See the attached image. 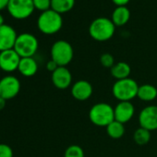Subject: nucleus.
<instances>
[{
	"instance_id": "obj_21",
	"label": "nucleus",
	"mask_w": 157,
	"mask_h": 157,
	"mask_svg": "<svg viewBox=\"0 0 157 157\" xmlns=\"http://www.w3.org/2000/svg\"><path fill=\"white\" fill-rule=\"evenodd\" d=\"M133 139L137 144L145 145L151 140V131L144 128L140 127L138 129L135 130V132L133 134Z\"/></svg>"
},
{
	"instance_id": "obj_26",
	"label": "nucleus",
	"mask_w": 157,
	"mask_h": 157,
	"mask_svg": "<svg viewBox=\"0 0 157 157\" xmlns=\"http://www.w3.org/2000/svg\"><path fill=\"white\" fill-rule=\"evenodd\" d=\"M59 66L54 61V60H49L47 63H46V69L48 70V71H50V72H54L55 70H56L57 69V67H58Z\"/></svg>"
},
{
	"instance_id": "obj_27",
	"label": "nucleus",
	"mask_w": 157,
	"mask_h": 157,
	"mask_svg": "<svg viewBox=\"0 0 157 157\" xmlns=\"http://www.w3.org/2000/svg\"><path fill=\"white\" fill-rule=\"evenodd\" d=\"M130 0H112V2L117 6V7H121V6H127Z\"/></svg>"
},
{
	"instance_id": "obj_3",
	"label": "nucleus",
	"mask_w": 157,
	"mask_h": 157,
	"mask_svg": "<svg viewBox=\"0 0 157 157\" xmlns=\"http://www.w3.org/2000/svg\"><path fill=\"white\" fill-rule=\"evenodd\" d=\"M139 85L131 78L117 81L112 87L114 97L119 102H130L137 97Z\"/></svg>"
},
{
	"instance_id": "obj_28",
	"label": "nucleus",
	"mask_w": 157,
	"mask_h": 157,
	"mask_svg": "<svg viewBox=\"0 0 157 157\" xmlns=\"http://www.w3.org/2000/svg\"><path fill=\"white\" fill-rule=\"evenodd\" d=\"M10 0H0V10H3L8 8Z\"/></svg>"
},
{
	"instance_id": "obj_17",
	"label": "nucleus",
	"mask_w": 157,
	"mask_h": 157,
	"mask_svg": "<svg viewBox=\"0 0 157 157\" xmlns=\"http://www.w3.org/2000/svg\"><path fill=\"white\" fill-rule=\"evenodd\" d=\"M110 72L112 77L117 78V81L124 80V78H129V75L131 73V67L128 63L124 61H120L116 63L110 68Z\"/></svg>"
},
{
	"instance_id": "obj_18",
	"label": "nucleus",
	"mask_w": 157,
	"mask_h": 157,
	"mask_svg": "<svg viewBox=\"0 0 157 157\" xmlns=\"http://www.w3.org/2000/svg\"><path fill=\"white\" fill-rule=\"evenodd\" d=\"M137 97L143 102H151L157 98V88L151 84L139 86Z\"/></svg>"
},
{
	"instance_id": "obj_4",
	"label": "nucleus",
	"mask_w": 157,
	"mask_h": 157,
	"mask_svg": "<svg viewBox=\"0 0 157 157\" xmlns=\"http://www.w3.org/2000/svg\"><path fill=\"white\" fill-rule=\"evenodd\" d=\"M89 118L94 125L106 128L115 120L114 108L107 103L95 104L89 111Z\"/></svg>"
},
{
	"instance_id": "obj_14",
	"label": "nucleus",
	"mask_w": 157,
	"mask_h": 157,
	"mask_svg": "<svg viewBox=\"0 0 157 157\" xmlns=\"http://www.w3.org/2000/svg\"><path fill=\"white\" fill-rule=\"evenodd\" d=\"M135 107L131 102H119L114 108L115 120L125 124L128 122L134 116Z\"/></svg>"
},
{
	"instance_id": "obj_9",
	"label": "nucleus",
	"mask_w": 157,
	"mask_h": 157,
	"mask_svg": "<svg viewBox=\"0 0 157 157\" xmlns=\"http://www.w3.org/2000/svg\"><path fill=\"white\" fill-rule=\"evenodd\" d=\"M21 57L14 49L0 52V69L10 73L18 70Z\"/></svg>"
},
{
	"instance_id": "obj_11",
	"label": "nucleus",
	"mask_w": 157,
	"mask_h": 157,
	"mask_svg": "<svg viewBox=\"0 0 157 157\" xmlns=\"http://www.w3.org/2000/svg\"><path fill=\"white\" fill-rule=\"evenodd\" d=\"M52 83L59 90L67 89L72 83V75L69 69L66 67H58L52 73Z\"/></svg>"
},
{
	"instance_id": "obj_6",
	"label": "nucleus",
	"mask_w": 157,
	"mask_h": 157,
	"mask_svg": "<svg viewBox=\"0 0 157 157\" xmlns=\"http://www.w3.org/2000/svg\"><path fill=\"white\" fill-rule=\"evenodd\" d=\"M51 59L54 60L59 67L67 66L73 59L74 50L72 45L65 41L58 40L55 42L51 47Z\"/></svg>"
},
{
	"instance_id": "obj_23",
	"label": "nucleus",
	"mask_w": 157,
	"mask_h": 157,
	"mask_svg": "<svg viewBox=\"0 0 157 157\" xmlns=\"http://www.w3.org/2000/svg\"><path fill=\"white\" fill-rule=\"evenodd\" d=\"M100 63L104 67L111 68L116 63H115V58L114 56L109 54V53H104L101 57H100Z\"/></svg>"
},
{
	"instance_id": "obj_10",
	"label": "nucleus",
	"mask_w": 157,
	"mask_h": 157,
	"mask_svg": "<svg viewBox=\"0 0 157 157\" xmlns=\"http://www.w3.org/2000/svg\"><path fill=\"white\" fill-rule=\"evenodd\" d=\"M139 123L141 128L150 131L157 129V105L144 107L139 115Z\"/></svg>"
},
{
	"instance_id": "obj_25",
	"label": "nucleus",
	"mask_w": 157,
	"mask_h": 157,
	"mask_svg": "<svg viewBox=\"0 0 157 157\" xmlns=\"http://www.w3.org/2000/svg\"><path fill=\"white\" fill-rule=\"evenodd\" d=\"M0 157H13V151L10 145L0 143Z\"/></svg>"
},
{
	"instance_id": "obj_7",
	"label": "nucleus",
	"mask_w": 157,
	"mask_h": 157,
	"mask_svg": "<svg viewBox=\"0 0 157 157\" xmlns=\"http://www.w3.org/2000/svg\"><path fill=\"white\" fill-rule=\"evenodd\" d=\"M7 10L12 18L25 20L33 13L35 8L33 0H10Z\"/></svg>"
},
{
	"instance_id": "obj_1",
	"label": "nucleus",
	"mask_w": 157,
	"mask_h": 157,
	"mask_svg": "<svg viewBox=\"0 0 157 157\" xmlns=\"http://www.w3.org/2000/svg\"><path fill=\"white\" fill-rule=\"evenodd\" d=\"M116 32V25L111 19L100 17L92 21L89 26L91 37L97 42H105L110 40Z\"/></svg>"
},
{
	"instance_id": "obj_30",
	"label": "nucleus",
	"mask_w": 157,
	"mask_h": 157,
	"mask_svg": "<svg viewBox=\"0 0 157 157\" xmlns=\"http://www.w3.org/2000/svg\"><path fill=\"white\" fill-rule=\"evenodd\" d=\"M5 24V21H4V17L2 14H0V26H2Z\"/></svg>"
},
{
	"instance_id": "obj_5",
	"label": "nucleus",
	"mask_w": 157,
	"mask_h": 157,
	"mask_svg": "<svg viewBox=\"0 0 157 157\" xmlns=\"http://www.w3.org/2000/svg\"><path fill=\"white\" fill-rule=\"evenodd\" d=\"M39 47V42L37 38L29 33H23L18 35L14 50L18 55L22 57H33Z\"/></svg>"
},
{
	"instance_id": "obj_20",
	"label": "nucleus",
	"mask_w": 157,
	"mask_h": 157,
	"mask_svg": "<svg viewBox=\"0 0 157 157\" xmlns=\"http://www.w3.org/2000/svg\"><path fill=\"white\" fill-rule=\"evenodd\" d=\"M106 132H107V135L112 139H115V140L120 139L125 134L124 124L117 120H114L106 127Z\"/></svg>"
},
{
	"instance_id": "obj_12",
	"label": "nucleus",
	"mask_w": 157,
	"mask_h": 157,
	"mask_svg": "<svg viewBox=\"0 0 157 157\" xmlns=\"http://www.w3.org/2000/svg\"><path fill=\"white\" fill-rule=\"evenodd\" d=\"M18 34L15 29L8 24L0 26V52L13 49Z\"/></svg>"
},
{
	"instance_id": "obj_15",
	"label": "nucleus",
	"mask_w": 157,
	"mask_h": 157,
	"mask_svg": "<svg viewBox=\"0 0 157 157\" xmlns=\"http://www.w3.org/2000/svg\"><path fill=\"white\" fill-rule=\"evenodd\" d=\"M18 70L24 77H33L38 71V64L33 57H22Z\"/></svg>"
},
{
	"instance_id": "obj_8",
	"label": "nucleus",
	"mask_w": 157,
	"mask_h": 157,
	"mask_svg": "<svg viewBox=\"0 0 157 157\" xmlns=\"http://www.w3.org/2000/svg\"><path fill=\"white\" fill-rule=\"evenodd\" d=\"M20 91L21 82L17 77L8 75L0 80V97L5 100H10L16 97Z\"/></svg>"
},
{
	"instance_id": "obj_19",
	"label": "nucleus",
	"mask_w": 157,
	"mask_h": 157,
	"mask_svg": "<svg viewBox=\"0 0 157 157\" xmlns=\"http://www.w3.org/2000/svg\"><path fill=\"white\" fill-rule=\"evenodd\" d=\"M75 6V0H51V10L59 14L69 12Z\"/></svg>"
},
{
	"instance_id": "obj_24",
	"label": "nucleus",
	"mask_w": 157,
	"mask_h": 157,
	"mask_svg": "<svg viewBox=\"0 0 157 157\" xmlns=\"http://www.w3.org/2000/svg\"><path fill=\"white\" fill-rule=\"evenodd\" d=\"M35 10L42 12L51 10V0H33Z\"/></svg>"
},
{
	"instance_id": "obj_13",
	"label": "nucleus",
	"mask_w": 157,
	"mask_h": 157,
	"mask_svg": "<svg viewBox=\"0 0 157 157\" xmlns=\"http://www.w3.org/2000/svg\"><path fill=\"white\" fill-rule=\"evenodd\" d=\"M94 93L93 85L85 80L76 82L71 87V95L78 101L88 100Z\"/></svg>"
},
{
	"instance_id": "obj_2",
	"label": "nucleus",
	"mask_w": 157,
	"mask_h": 157,
	"mask_svg": "<svg viewBox=\"0 0 157 157\" xmlns=\"http://www.w3.org/2000/svg\"><path fill=\"white\" fill-rule=\"evenodd\" d=\"M62 26V15L53 10L42 12L37 19V27L39 31L46 35H52L58 33Z\"/></svg>"
},
{
	"instance_id": "obj_22",
	"label": "nucleus",
	"mask_w": 157,
	"mask_h": 157,
	"mask_svg": "<svg viewBox=\"0 0 157 157\" xmlns=\"http://www.w3.org/2000/svg\"><path fill=\"white\" fill-rule=\"evenodd\" d=\"M84 151L78 145H70L68 146L65 152L64 157H84Z\"/></svg>"
},
{
	"instance_id": "obj_16",
	"label": "nucleus",
	"mask_w": 157,
	"mask_h": 157,
	"mask_svg": "<svg viewBox=\"0 0 157 157\" xmlns=\"http://www.w3.org/2000/svg\"><path fill=\"white\" fill-rule=\"evenodd\" d=\"M130 19V11L127 8V6H121V7H117L113 13H112V21L116 25V27L119 26H124L128 22Z\"/></svg>"
},
{
	"instance_id": "obj_29",
	"label": "nucleus",
	"mask_w": 157,
	"mask_h": 157,
	"mask_svg": "<svg viewBox=\"0 0 157 157\" xmlns=\"http://www.w3.org/2000/svg\"><path fill=\"white\" fill-rule=\"evenodd\" d=\"M6 102H7V100H5V99L2 98V97H0V110H2V109L5 108V106H6Z\"/></svg>"
}]
</instances>
